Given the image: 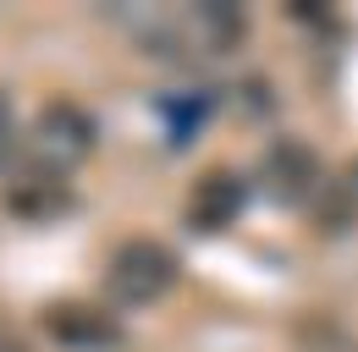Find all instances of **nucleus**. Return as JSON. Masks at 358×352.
I'll list each match as a JSON object with an SVG mask.
<instances>
[{
	"mask_svg": "<svg viewBox=\"0 0 358 352\" xmlns=\"http://www.w3.org/2000/svg\"><path fill=\"white\" fill-rule=\"evenodd\" d=\"M171 286H177V254L166 242H155V237L122 242L105 259V275H99V292L116 308H149V303H160Z\"/></svg>",
	"mask_w": 358,
	"mask_h": 352,
	"instance_id": "1",
	"label": "nucleus"
},
{
	"mask_svg": "<svg viewBox=\"0 0 358 352\" xmlns=\"http://www.w3.org/2000/svg\"><path fill=\"white\" fill-rule=\"evenodd\" d=\"M39 138H45V149L61 166H72V160H83L94 143H99V122L78 99H50L45 116H39Z\"/></svg>",
	"mask_w": 358,
	"mask_h": 352,
	"instance_id": "2",
	"label": "nucleus"
},
{
	"mask_svg": "<svg viewBox=\"0 0 358 352\" xmlns=\"http://www.w3.org/2000/svg\"><path fill=\"white\" fill-rule=\"evenodd\" d=\"M243 204H248V182L237 171H204L187 193V220L199 231H221L243 215Z\"/></svg>",
	"mask_w": 358,
	"mask_h": 352,
	"instance_id": "3",
	"label": "nucleus"
},
{
	"mask_svg": "<svg viewBox=\"0 0 358 352\" xmlns=\"http://www.w3.org/2000/svg\"><path fill=\"white\" fill-rule=\"evenodd\" d=\"M45 330L61 342V347L72 352H105L122 342V330H116V319L110 314H99V308H83V303H55L45 308Z\"/></svg>",
	"mask_w": 358,
	"mask_h": 352,
	"instance_id": "4",
	"label": "nucleus"
},
{
	"mask_svg": "<svg viewBox=\"0 0 358 352\" xmlns=\"http://www.w3.org/2000/svg\"><path fill=\"white\" fill-rule=\"evenodd\" d=\"M11 138H17V116H11V94L0 88V166H6V154H11Z\"/></svg>",
	"mask_w": 358,
	"mask_h": 352,
	"instance_id": "5",
	"label": "nucleus"
},
{
	"mask_svg": "<svg viewBox=\"0 0 358 352\" xmlns=\"http://www.w3.org/2000/svg\"><path fill=\"white\" fill-rule=\"evenodd\" d=\"M0 352H22V347H17V342H11V336H0Z\"/></svg>",
	"mask_w": 358,
	"mask_h": 352,
	"instance_id": "6",
	"label": "nucleus"
}]
</instances>
